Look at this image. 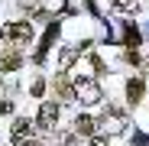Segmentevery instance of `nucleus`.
Listing matches in <instances>:
<instances>
[{"mask_svg":"<svg viewBox=\"0 0 149 146\" xmlns=\"http://www.w3.org/2000/svg\"><path fill=\"white\" fill-rule=\"evenodd\" d=\"M23 65V55L13 52V49H7V52H0V71H16Z\"/></svg>","mask_w":149,"mask_h":146,"instance_id":"423d86ee","label":"nucleus"},{"mask_svg":"<svg viewBox=\"0 0 149 146\" xmlns=\"http://www.w3.org/2000/svg\"><path fill=\"white\" fill-rule=\"evenodd\" d=\"M33 146H39V143H33Z\"/></svg>","mask_w":149,"mask_h":146,"instance_id":"4468645a","label":"nucleus"},{"mask_svg":"<svg viewBox=\"0 0 149 146\" xmlns=\"http://www.w3.org/2000/svg\"><path fill=\"white\" fill-rule=\"evenodd\" d=\"M74 97L78 101H84V104H101V85L97 81H91V78H78V85H74Z\"/></svg>","mask_w":149,"mask_h":146,"instance_id":"f257e3e1","label":"nucleus"},{"mask_svg":"<svg viewBox=\"0 0 149 146\" xmlns=\"http://www.w3.org/2000/svg\"><path fill=\"white\" fill-rule=\"evenodd\" d=\"M74 133L78 136H94V120L91 117H78L74 120Z\"/></svg>","mask_w":149,"mask_h":146,"instance_id":"0eeeda50","label":"nucleus"},{"mask_svg":"<svg viewBox=\"0 0 149 146\" xmlns=\"http://www.w3.org/2000/svg\"><path fill=\"white\" fill-rule=\"evenodd\" d=\"M10 110H13V104H10V101H0V114H10Z\"/></svg>","mask_w":149,"mask_h":146,"instance_id":"ddd939ff","label":"nucleus"},{"mask_svg":"<svg viewBox=\"0 0 149 146\" xmlns=\"http://www.w3.org/2000/svg\"><path fill=\"white\" fill-rule=\"evenodd\" d=\"M127 45H130V49H136V45H139V33H136L133 26H127Z\"/></svg>","mask_w":149,"mask_h":146,"instance_id":"9d476101","label":"nucleus"},{"mask_svg":"<svg viewBox=\"0 0 149 146\" xmlns=\"http://www.w3.org/2000/svg\"><path fill=\"white\" fill-rule=\"evenodd\" d=\"M10 133H13V140H16V143H23V146H29V143H33V136H36V127L29 124V120H16Z\"/></svg>","mask_w":149,"mask_h":146,"instance_id":"20e7f679","label":"nucleus"},{"mask_svg":"<svg viewBox=\"0 0 149 146\" xmlns=\"http://www.w3.org/2000/svg\"><path fill=\"white\" fill-rule=\"evenodd\" d=\"M101 127H104V133H120L123 127H127V120H123V114H120V110H110V114H104Z\"/></svg>","mask_w":149,"mask_h":146,"instance_id":"39448f33","label":"nucleus"},{"mask_svg":"<svg viewBox=\"0 0 149 146\" xmlns=\"http://www.w3.org/2000/svg\"><path fill=\"white\" fill-rule=\"evenodd\" d=\"M78 52H81V49H65V52H62V68H68L74 59H78Z\"/></svg>","mask_w":149,"mask_h":146,"instance_id":"1a4fd4ad","label":"nucleus"},{"mask_svg":"<svg viewBox=\"0 0 149 146\" xmlns=\"http://www.w3.org/2000/svg\"><path fill=\"white\" fill-rule=\"evenodd\" d=\"M117 10H127V13L136 10V0H117Z\"/></svg>","mask_w":149,"mask_h":146,"instance_id":"9b49d317","label":"nucleus"},{"mask_svg":"<svg viewBox=\"0 0 149 146\" xmlns=\"http://www.w3.org/2000/svg\"><path fill=\"white\" fill-rule=\"evenodd\" d=\"M3 39H7V42H29V39H33V26H29V23L3 26Z\"/></svg>","mask_w":149,"mask_h":146,"instance_id":"f03ea898","label":"nucleus"},{"mask_svg":"<svg viewBox=\"0 0 149 146\" xmlns=\"http://www.w3.org/2000/svg\"><path fill=\"white\" fill-rule=\"evenodd\" d=\"M127 97H130V101H133V104H136V101H139V97H143V81H139V78H133V81L127 85Z\"/></svg>","mask_w":149,"mask_h":146,"instance_id":"6e6552de","label":"nucleus"},{"mask_svg":"<svg viewBox=\"0 0 149 146\" xmlns=\"http://www.w3.org/2000/svg\"><path fill=\"white\" fill-rule=\"evenodd\" d=\"M88 146H107V136H91Z\"/></svg>","mask_w":149,"mask_h":146,"instance_id":"f8f14e48","label":"nucleus"},{"mask_svg":"<svg viewBox=\"0 0 149 146\" xmlns=\"http://www.w3.org/2000/svg\"><path fill=\"white\" fill-rule=\"evenodd\" d=\"M55 120H58V107H55L52 101H45V104L39 107V120H36L39 130H52V127H55Z\"/></svg>","mask_w":149,"mask_h":146,"instance_id":"7ed1b4c3","label":"nucleus"}]
</instances>
